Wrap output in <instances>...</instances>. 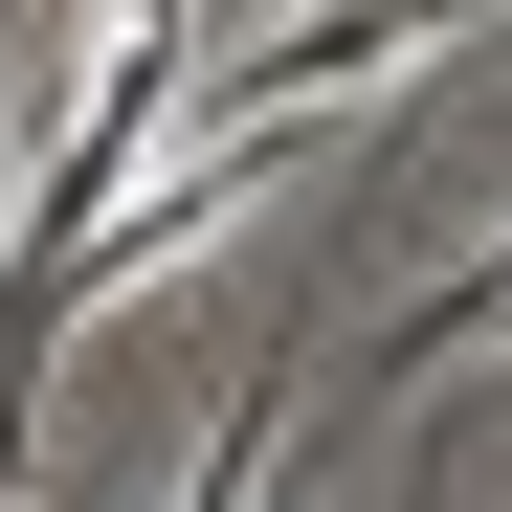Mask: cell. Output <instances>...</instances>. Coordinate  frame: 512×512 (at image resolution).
<instances>
[{
  "mask_svg": "<svg viewBox=\"0 0 512 512\" xmlns=\"http://www.w3.org/2000/svg\"><path fill=\"white\" fill-rule=\"evenodd\" d=\"M468 23H512V0H312V23H268V45H223V90H179V112H223V134H290V112H334V90H379V67H423V45H468Z\"/></svg>",
  "mask_w": 512,
  "mask_h": 512,
  "instance_id": "obj_1",
  "label": "cell"
},
{
  "mask_svg": "<svg viewBox=\"0 0 512 512\" xmlns=\"http://www.w3.org/2000/svg\"><path fill=\"white\" fill-rule=\"evenodd\" d=\"M468 334H512V223H490V268H446L423 312H379V379H423V357H468Z\"/></svg>",
  "mask_w": 512,
  "mask_h": 512,
  "instance_id": "obj_2",
  "label": "cell"
}]
</instances>
